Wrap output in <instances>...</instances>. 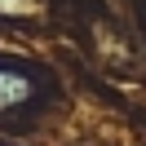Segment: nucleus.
Returning a JSON list of instances; mask_svg holds the SVG:
<instances>
[{
	"label": "nucleus",
	"instance_id": "2",
	"mask_svg": "<svg viewBox=\"0 0 146 146\" xmlns=\"http://www.w3.org/2000/svg\"><path fill=\"white\" fill-rule=\"evenodd\" d=\"M0 13H31V0H0Z\"/></svg>",
	"mask_w": 146,
	"mask_h": 146
},
{
	"label": "nucleus",
	"instance_id": "1",
	"mask_svg": "<svg viewBox=\"0 0 146 146\" xmlns=\"http://www.w3.org/2000/svg\"><path fill=\"white\" fill-rule=\"evenodd\" d=\"M31 98V80L18 71H0V111H13Z\"/></svg>",
	"mask_w": 146,
	"mask_h": 146
}]
</instances>
